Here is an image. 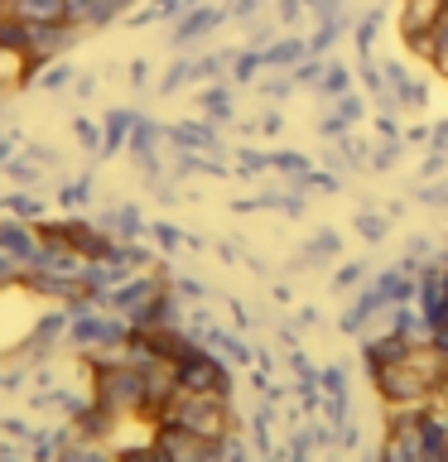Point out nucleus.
<instances>
[{"label":"nucleus","instance_id":"f257e3e1","mask_svg":"<svg viewBox=\"0 0 448 462\" xmlns=\"http://www.w3.org/2000/svg\"><path fill=\"white\" fill-rule=\"evenodd\" d=\"M10 14L24 24H72V0H14Z\"/></svg>","mask_w":448,"mask_h":462},{"label":"nucleus","instance_id":"f03ea898","mask_svg":"<svg viewBox=\"0 0 448 462\" xmlns=\"http://www.w3.org/2000/svg\"><path fill=\"white\" fill-rule=\"evenodd\" d=\"M0 24H5V10H0Z\"/></svg>","mask_w":448,"mask_h":462}]
</instances>
